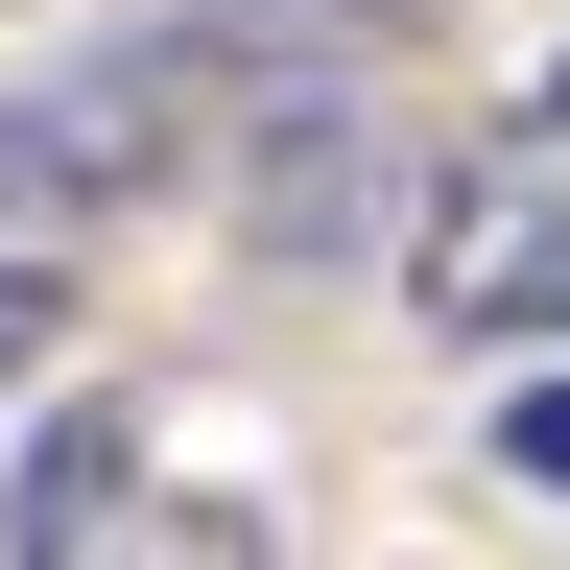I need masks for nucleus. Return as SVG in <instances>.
<instances>
[{"mask_svg":"<svg viewBox=\"0 0 570 570\" xmlns=\"http://www.w3.org/2000/svg\"><path fill=\"white\" fill-rule=\"evenodd\" d=\"M96 547H214V570H262V547H285V452H214V404L96 381V404L24 452V499H0V570H96Z\"/></svg>","mask_w":570,"mask_h":570,"instance_id":"f257e3e1","label":"nucleus"},{"mask_svg":"<svg viewBox=\"0 0 570 570\" xmlns=\"http://www.w3.org/2000/svg\"><path fill=\"white\" fill-rule=\"evenodd\" d=\"M404 309L452 356H547L570 333V48L523 71V119H475L404 214Z\"/></svg>","mask_w":570,"mask_h":570,"instance_id":"f03ea898","label":"nucleus"},{"mask_svg":"<svg viewBox=\"0 0 570 570\" xmlns=\"http://www.w3.org/2000/svg\"><path fill=\"white\" fill-rule=\"evenodd\" d=\"M96 238H119V167L71 142V96L24 71V96H0V381H24V356L71 333V285H96Z\"/></svg>","mask_w":570,"mask_h":570,"instance_id":"7ed1b4c3","label":"nucleus"},{"mask_svg":"<svg viewBox=\"0 0 570 570\" xmlns=\"http://www.w3.org/2000/svg\"><path fill=\"white\" fill-rule=\"evenodd\" d=\"M190 24H214V48H238V96H262V71H285V48H404V24H428V0H190Z\"/></svg>","mask_w":570,"mask_h":570,"instance_id":"20e7f679","label":"nucleus"},{"mask_svg":"<svg viewBox=\"0 0 570 570\" xmlns=\"http://www.w3.org/2000/svg\"><path fill=\"white\" fill-rule=\"evenodd\" d=\"M499 475H523V499H570V333H547V381L499 404Z\"/></svg>","mask_w":570,"mask_h":570,"instance_id":"39448f33","label":"nucleus"}]
</instances>
